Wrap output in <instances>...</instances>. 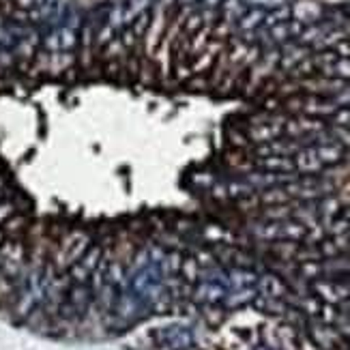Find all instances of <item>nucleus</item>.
<instances>
[{
	"label": "nucleus",
	"instance_id": "nucleus-9",
	"mask_svg": "<svg viewBox=\"0 0 350 350\" xmlns=\"http://www.w3.org/2000/svg\"><path fill=\"white\" fill-rule=\"evenodd\" d=\"M331 123L336 127H342V129H350V108H338V112L333 114Z\"/></svg>",
	"mask_w": 350,
	"mask_h": 350
},
{
	"label": "nucleus",
	"instance_id": "nucleus-4",
	"mask_svg": "<svg viewBox=\"0 0 350 350\" xmlns=\"http://www.w3.org/2000/svg\"><path fill=\"white\" fill-rule=\"evenodd\" d=\"M327 9L321 3H314V0H299L297 5H291V15L293 20L301 22L303 26H312L316 22L325 20Z\"/></svg>",
	"mask_w": 350,
	"mask_h": 350
},
{
	"label": "nucleus",
	"instance_id": "nucleus-2",
	"mask_svg": "<svg viewBox=\"0 0 350 350\" xmlns=\"http://www.w3.org/2000/svg\"><path fill=\"white\" fill-rule=\"evenodd\" d=\"M103 256H105V250H103L101 245H97V243H93V245H90V247L80 256V260L67 271V278H69L71 282L88 284L90 278H93V273L97 271V267L101 265Z\"/></svg>",
	"mask_w": 350,
	"mask_h": 350
},
{
	"label": "nucleus",
	"instance_id": "nucleus-7",
	"mask_svg": "<svg viewBox=\"0 0 350 350\" xmlns=\"http://www.w3.org/2000/svg\"><path fill=\"white\" fill-rule=\"evenodd\" d=\"M267 13H269V9H265V7H250V9L237 20L234 26H237V30H239L241 35L256 33L258 28H262V26H265Z\"/></svg>",
	"mask_w": 350,
	"mask_h": 350
},
{
	"label": "nucleus",
	"instance_id": "nucleus-14",
	"mask_svg": "<svg viewBox=\"0 0 350 350\" xmlns=\"http://www.w3.org/2000/svg\"><path fill=\"white\" fill-rule=\"evenodd\" d=\"M9 241V234L5 232V228L3 226H0V247H3L5 245V243Z\"/></svg>",
	"mask_w": 350,
	"mask_h": 350
},
{
	"label": "nucleus",
	"instance_id": "nucleus-13",
	"mask_svg": "<svg viewBox=\"0 0 350 350\" xmlns=\"http://www.w3.org/2000/svg\"><path fill=\"white\" fill-rule=\"evenodd\" d=\"M338 308H340V310H342L344 314H348V316H350V297H348V299H346L344 303H340Z\"/></svg>",
	"mask_w": 350,
	"mask_h": 350
},
{
	"label": "nucleus",
	"instance_id": "nucleus-1",
	"mask_svg": "<svg viewBox=\"0 0 350 350\" xmlns=\"http://www.w3.org/2000/svg\"><path fill=\"white\" fill-rule=\"evenodd\" d=\"M93 245V239L86 230H69L67 234H63L56 243L54 254H52V265L58 273H67L75 262L80 260V256Z\"/></svg>",
	"mask_w": 350,
	"mask_h": 350
},
{
	"label": "nucleus",
	"instance_id": "nucleus-6",
	"mask_svg": "<svg viewBox=\"0 0 350 350\" xmlns=\"http://www.w3.org/2000/svg\"><path fill=\"white\" fill-rule=\"evenodd\" d=\"M252 165L256 170L273 172V174H297L295 159L284 155H269V157H256L252 159Z\"/></svg>",
	"mask_w": 350,
	"mask_h": 350
},
{
	"label": "nucleus",
	"instance_id": "nucleus-10",
	"mask_svg": "<svg viewBox=\"0 0 350 350\" xmlns=\"http://www.w3.org/2000/svg\"><path fill=\"white\" fill-rule=\"evenodd\" d=\"M224 5V0H200V9L206 11H217Z\"/></svg>",
	"mask_w": 350,
	"mask_h": 350
},
{
	"label": "nucleus",
	"instance_id": "nucleus-12",
	"mask_svg": "<svg viewBox=\"0 0 350 350\" xmlns=\"http://www.w3.org/2000/svg\"><path fill=\"white\" fill-rule=\"evenodd\" d=\"M200 5V0H178V7H193Z\"/></svg>",
	"mask_w": 350,
	"mask_h": 350
},
{
	"label": "nucleus",
	"instance_id": "nucleus-11",
	"mask_svg": "<svg viewBox=\"0 0 350 350\" xmlns=\"http://www.w3.org/2000/svg\"><path fill=\"white\" fill-rule=\"evenodd\" d=\"M254 350H282V348H278V346H271V344H267V342H262V344H258Z\"/></svg>",
	"mask_w": 350,
	"mask_h": 350
},
{
	"label": "nucleus",
	"instance_id": "nucleus-8",
	"mask_svg": "<svg viewBox=\"0 0 350 350\" xmlns=\"http://www.w3.org/2000/svg\"><path fill=\"white\" fill-rule=\"evenodd\" d=\"M15 213H18V204L11 200V196L0 198V226H3L7 219H11Z\"/></svg>",
	"mask_w": 350,
	"mask_h": 350
},
{
	"label": "nucleus",
	"instance_id": "nucleus-5",
	"mask_svg": "<svg viewBox=\"0 0 350 350\" xmlns=\"http://www.w3.org/2000/svg\"><path fill=\"white\" fill-rule=\"evenodd\" d=\"M310 54H312L310 48H306V45H301L297 41H291V43H286V45H282V48H280V63H278V67L282 71H291L293 73Z\"/></svg>",
	"mask_w": 350,
	"mask_h": 350
},
{
	"label": "nucleus",
	"instance_id": "nucleus-3",
	"mask_svg": "<svg viewBox=\"0 0 350 350\" xmlns=\"http://www.w3.org/2000/svg\"><path fill=\"white\" fill-rule=\"evenodd\" d=\"M157 342L168 350H191L196 344V336L191 327L172 323L168 327L157 329Z\"/></svg>",
	"mask_w": 350,
	"mask_h": 350
}]
</instances>
